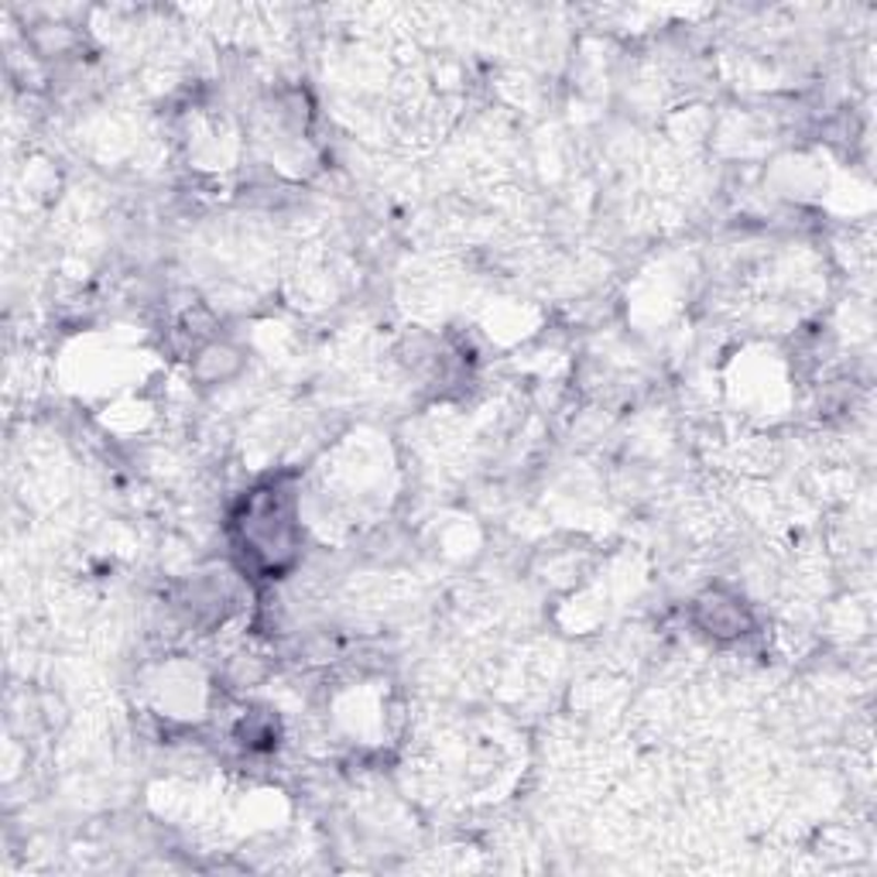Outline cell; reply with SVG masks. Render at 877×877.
<instances>
[{
	"label": "cell",
	"instance_id": "obj_1",
	"mask_svg": "<svg viewBox=\"0 0 877 877\" xmlns=\"http://www.w3.org/2000/svg\"><path fill=\"white\" fill-rule=\"evenodd\" d=\"M699 614L702 625L710 628V634H723V638H738L747 631V614L738 600H727V597H706L699 604Z\"/></svg>",
	"mask_w": 877,
	"mask_h": 877
}]
</instances>
